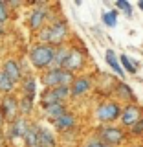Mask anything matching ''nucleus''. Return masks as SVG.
Wrapping results in <instances>:
<instances>
[{
	"instance_id": "1",
	"label": "nucleus",
	"mask_w": 143,
	"mask_h": 147,
	"mask_svg": "<svg viewBox=\"0 0 143 147\" xmlns=\"http://www.w3.org/2000/svg\"><path fill=\"white\" fill-rule=\"evenodd\" d=\"M40 40H44V42H48V46H62L64 39L68 37V24L64 20H57L53 22L52 26L44 28L42 31L39 33Z\"/></svg>"
},
{
	"instance_id": "2",
	"label": "nucleus",
	"mask_w": 143,
	"mask_h": 147,
	"mask_svg": "<svg viewBox=\"0 0 143 147\" xmlns=\"http://www.w3.org/2000/svg\"><path fill=\"white\" fill-rule=\"evenodd\" d=\"M53 53H55V48H52V46H48V44H39L30 52V61L35 68L42 70V68H48L50 64H52Z\"/></svg>"
},
{
	"instance_id": "3",
	"label": "nucleus",
	"mask_w": 143,
	"mask_h": 147,
	"mask_svg": "<svg viewBox=\"0 0 143 147\" xmlns=\"http://www.w3.org/2000/svg\"><path fill=\"white\" fill-rule=\"evenodd\" d=\"M0 116L4 118V121H15L18 118V99H15L11 94L4 96V99L0 101Z\"/></svg>"
},
{
	"instance_id": "4",
	"label": "nucleus",
	"mask_w": 143,
	"mask_h": 147,
	"mask_svg": "<svg viewBox=\"0 0 143 147\" xmlns=\"http://www.w3.org/2000/svg\"><path fill=\"white\" fill-rule=\"evenodd\" d=\"M121 114V109L116 101H107V103H101L97 110H95V118L103 123H108V121H114V119L119 118Z\"/></svg>"
},
{
	"instance_id": "5",
	"label": "nucleus",
	"mask_w": 143,
	"mask_h": 147,
	"mask_svg": "<svg viewBox=\"0 0 143 147\" xmlns=\"http://www.w3.org/2000/svg\"><path fill=\"white\" fill-rule=\"evenodd\" d=\"M123 140H125V132L119 127H103L101 129V142L103 144L114 147V145L123 144Z\"/></svg>"
},
{
	"instance_id": "6",
	"label": "nucleus",
	"mask_w": 143,
	"mask_h": 147,
	"mask_svg": "<svg viewBox=\"0 0 143 147\" xmlns=\"http://www.w3.org/2000/svg\"><path fill=\"white\" fill-rule=\"evenodd\" d=\"M83 64H85V55L81 53V50L72 48V50H68V57L62 64V70L73 74V72L79 70V68H83Z\"/></svg>"
},
{
	"instance_id": "7",
	"label": "nucleus",
	"mask_w": 143,
	"mask_h": 147,
	"mask_svg": "<svg viewBox=\"0 0 143 147\" xmlns=\"http://www.w3.org/2000/svg\"><path fill=\"white\" fill-rule=\"evenodd\" d=\"M2 74L13 83V85L22 79V70H20V66H18V63L15 61V59H7V61L4 63V66H2Z\"/></svg>"
},
{
	"instance_id": "8",
	"label": "nucleus",
	"mask_w": 143,
	"mask_h": 147,
	"mask_svg": "<svg viewBox=\"0 0 143 147\" xmlns=\"http://www.w3.org/2000/svg\"><path fill=\"white\" fill-rule=\"evenodd\" d=\"M140 118H141V109L136 107V105H127V107L121 110V114H119L121 123L123 125H128V127H132Z\"/></svg>"
},
{
	"instance_id": "9",
	"label": "nucleus",
	"mask_w": 143,
	"mask_h": 147,
	"mask_svg": "<svg viewBox=\"0 0 143 147\" xmlns=\"http://www.w3.org/2000/svg\"><path fill=\"white\" fill-rule=\"evenodd\" d=\"M90 86H92V81L88 77H75L70 85V96H83L90 90Z\"/></svg>"
},
{
	"instance_id": "10",
	"label": "nucleus",
	"mask_w": 143,
	"mask_h": 147,
	"mask_svg": "<svg viewBox=\"0 0 143 147\" xmlns=\"http://www.w3.org/2000/svg\"><path fill=\"white\" fill-rule=\"evenodd\" d=\"M61 74H62V68H61V70L50 68L48 72L42 74V85L46 86V88H55V86H61Z\"/></svg>"
},
{
	"instance_id": "11",
	"label": "nucleus",
	"mask_w": 143,
	"mask_h": 147,
	"mask_svg": "<svg viewBox=\"0 0 143 147\" xmlns=\"http://www.w3.org/2000/svg\"><path fill=\"white\" fill-rule=\"evenodd\" d=\"M28 127H30L28 119L22 118V116H18L15 121L11 123V127H9V138H24Z\"/></svg>"
},
{
	"instance_id": "12",
	"label": "nucleus",
	"mask_w": 143,
	"mask_h": 147,
	"mask_svg": "<svg viewBox=\"0 0 143 147\" xmlns=\"http://www.w3.org/2000/svg\"><path fill=\"white\" fill-rule=\"evenodd\" d=\"M46 15H48V11L42 9V7L33 9V11H31V15H30V30H33V31L40 30L42 24H44V20H46Z\"/></svg>"
},
{
	"instance_id": "13",
	"label": "nucleus",
	"mask_w": 143,
	"mask_h": 147,
	"mask_svg": "<svg viewBox=\"0 0 143 147\" xmlns=\"http://www.w3.org/2000/svg\"><path fill=\"white\" fill-rule=\"evenodd\" d=\"M53 125L57 131H70V129L75 127V118H73V114L72 112H64L61 118H57V119H53Z\"/></svg>"
},
{
	"instance_id": "14",
	"label": "nucleus",
	"mask_w": 143,
	"mask_h": 147,
	"mask_svg": "<svg viewBox=\"0 0 143 147\" xmlns=\"http://www.w3.org/2000/svg\"><path fill=\"white\" fill-rule=\"evenodd\" d=\"M66 57H68V48L66 46H59V48L55 50V53H53V61H52L50 66L55 68V70H61L64 61H66Z\"/></svg>"
},
{
	"instance_id": "15",
	"label": "nucleus",
	"mask_w": 143,
	"mask_h": 147,
	"mask_svg": "<svg viewBox=\"0 0 143 147\" xmlns=\"http://www.w3.org/2000/svg\"><path fill=\"white\" fill-rule=\"evenodd\" d=\"M24 144L26 147H39V127L30 125L24 134Z\"/></svg>"
},
{
	"instance_id": "16",
	"label": "nucleus",
	"mask_w": 143,
	"mask_h": 147,
	"mask_svg": "<svg viewBox=\"0 0 143 147\" xmlns=\"http://www.w3.org/2000/svg\"><path fill=\"white\" fill-rule=\"evenodd\" d=\"M64 112H66V107H64V103H55V105H50V107H44L46 118H50L52 121H53V119H57V118H61Z\"/></svg>"
},
{
	"instance_id": "17",
	"label": "nucleus",
	"mask_w": 143,
	"mask_h": 147,
	"mask_svg": "<svg viewBox=\"0 0 143 147\" xmlns=\"http://www.w3.org/2000/svg\"><path fill=\"white\" fill-rule=\"evenodd\" d=\"M55 138L48 129H40L39 127V147H55Z\"/></svg>"
},
{
	"instance_id": "18",
	"label": "nucleus",
	"mask_w": 143,
	"mask_h": 147,
	"mask_svg": "<svg viewBox=\"0 0 143 147\" xmlns=\"http://www.w3.org/2000/svg\"><path fill=\"white\" fill-rule=\"evenodd\" d=\"M105 61L108 63V66L112 68L114 72L117 74V76H125V72L121 70V66H119V61H117V57H116V53H114V50H107V52H105Z\"/></svg>"
},
{
	"instance_id": "19",
	"label": "nucleus",
	"mask_w": 143,
	"mask_h": 147,
	"mask_svg": "<svg viewBox=\"0 0 143 147\" xmlns=\"http://www.w3.org/2000/svg\"><path fill=\"white\" fill-rule=\"evenodd\" d=\"M22 90H24V98L33 99L35 94H37V81L33 77H28V79L22 83Z\"/></svg>"
},
{
	"instance_id": "20",
	"label": "nucleus",
	"mask_w": 143,
	"mask_h": 147,
	"mask_svg": "<svg viewBox=\"0 0 143 147\" xmlns=\"http://www.w3.org/2000/svg\"><path fill=\"white\" fill-rule=\"evenodd\" d=\"M101 20L107 28H116L117 26V11L116 9H110V11H105L101 15Z\"/></svg>"
},
{
	"instance_id": "21",
	"label": "nucleus",
	"mask_w": 143,
	"mask_h": 147,
	"mask_svg": "<svg viewBox=\"0 0 143 147\" xmlns=\"http://www.w3.org/2000/svg\"><path fill=\"white\" fill-rule=\"evenodd\" d=\"M55 103H61V101L55 98V94H53L52 88H46L42 94H40V105H42V109L50 107V105H55Z\"/></svg>"
},
{
	"instance_id": "22",
	"label": "nucleus",
	"mask_w": 143,
	"mask_h": 147,
	"mask_svg": "<svg viewBox=\"0 0 143 147\" xmlns=\"http://www.w3.org/2000/svg\"><path fill=\"white\" fill-rule=\"evenodd\" d=\"M119 66H121V70H125V72H128V74H132V76L136 74V66H134V63L130 61V57H128L127 53L119 55Z\"/></svg>"
},
{
	"instance_id": "23",
	"label": "nucleus",
	"mask_w": 143,
	"mask_h": 147,
	"mask_svg": "<svg viewBox=\"0 0 143 147\" xmlns=\"http://www.w3.org/2000/svg\"><path fill=\"white\" fill-rule=\"evenodd\" d=\"M117 94H119V98H125L128 101H134L136 99L134 92H132V88L127 85V83H119V85H117Z\"/></svg>"
},
{
	"instance_id": "24",
	"label": "nucleus",
	"mask_w": 143,
	"mask_h": 147,
	"mask_svg": "<svg viewBox=\"0 0 143 147\" xmlns=\"http://www.w3.org/2000/svg\"><path fill=\"white\" fill-rule=\"evenodd\" d=\"M13 88H15V85H13V83L2 74V70H0V92L7 96V94H11V92H13Z\"/></svg>"
},
{
	"instance_id": "25",
	"label": "nucleus",
	"mask_w": 143,
	"mask_h": 147,
	"mask_svg": "<svg viewBox=\"0 0 143 147\" xmlns=\"http://www.w3.org/2000/svg\"><path fill=\"white\" fill-rule=\"evenodd\" d=\"M31 109H33V99L30 98H22L18 101V114H22V116H26V114L31 112Z\"/></svg>"
},
{
	"instance_id": "26",
	"label": "nucleus",
	"mask_w": 143,
	"mask_h": 147,
	"mask_svg": "<svg viewBox=\"0 0 143 147\" xmlns=\"http://www.w3.org/2000/svg\"><path fill=\"white\" fill-rule=\"evenodd\" d=\"M52 90H53L55 98L61 101V103H64L66 98L70 96V86H55V88H52Z\"/></svg>"
},
{
	"instance_id": "27",
	"label": "nucleus",
	"mask_w": 143,
	"mask_h": 147,
	"mask_svg": "<svg viewBox=\"0 0 143 147\" xmlns=\"http://www.w3.org/2000/svg\"><path fill=\"white\" fill-rule=\"evenodd\" d=\"M116 7H117V9H121V11H125V15H127V17H132V6H130V2H125V0H117V2H116Z\"/></svg>"
},
{
	"instance_id": "28",
	"label": "nucleus",
	"mask_w": 143,
	"mask_h": 147,
	"mask_svg": "<svg viewBox=\"0 0 143 147\" xmlns=\"http://www.w3.org/2000/svg\"><path fill=\"white\" fill-rule=\"evenodd\" d=\"M9 18V7H7V4L4 2V0H0V22H6Z\"/></svg>"
},
{
	"instance_id": "29",
	"label": "nucleus",
	"mask_w": 143,
	"mask_h": 147,
	"mask_svg": "<svg viewBox=\"0 0 143 147\" xmlns=\"http://www.w3.org/2000/svg\"><path fill=\"white\" fill-rule=\"evenodd\" d=\"M132 134H134V136H141L143 134V116L138 119L134 125H132Z\"/></svg>"
},
{
	"instance_id": "30",
	"label": "nucleus",
	"mask_w": 143,
	"mask_h": 147,
	"mask_svg": "<svg viewBox=\"0 0 143 147\" xmlns=\"http://www.w3.org/2000/svg\"><path fill=\"white\" fill-rule=\"evenodd\" d=\"M83 147H110V145L103 144V142H101V140H90L88 144H85Z\"/></svg>"
},
{
	"instance_id": "31",
	"label": "nucleus",
	"mask_w": 143,
	"mask_h": 147,
	"mask_svg": "<svg viewBox=\"0 0 143 147\" xmlns=\"http://www.w3.org/2000/svg\"><path fill=\"white\" fill-rule=\"evenodd\" d=\"M138 7H140L141 11H143V0H141V2H138Z\"/></svg>"
},
{
	"instance_id": "32",
	"label": "nucleus",
	"mask_w": 143,
	"mask_h": 147,
	"mask_svg": "<svg viewBox=\"0 0 143 147\" xmlns=\"http://www.w3.org/2000/svg\"><path fill=\"white\" fill-rule=\"evenodd\" d=\"M2 125H4V118L0 116V127H2Z\"/></svg>"
},
{
	"instance_id": "33",
	"label": "nucleus",
	"mask_w": 143,
	"mask_h": 147,
	"mask_svg": "<svg viewBox=\"0 0 143 147\" xmlns=\"http://www.w3.org/2000/svg\"><path fill=\"white\" fill-rule=\"evenodd\" d=\"M2 26H4V24H2V22H0V33H2Z\"/></svg>"
},
{
	"instance_id": "34",
	"label": "nucleus",
	"mask_w": 143,
	"mask_h": 147,
	"mask_svg": "<svg viewBox=\"0 0 143 147\" xmlns=\"http://www.w3.org/2000/svg\"><path fill=\"white\" fill-rule=\"evenodd\" d=\"M134 147H140V145H134Z\"/></svg>"
}]
</instances>
